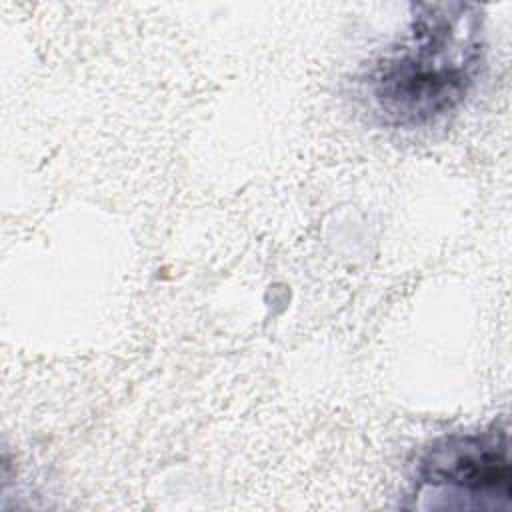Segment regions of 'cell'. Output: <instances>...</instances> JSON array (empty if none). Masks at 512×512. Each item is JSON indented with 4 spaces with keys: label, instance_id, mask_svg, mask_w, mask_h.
<instances>
[{
    "label": "cell",
    "instance_id": "obj_2",
    "mask_svg": "<svg viewBox=\"0 0 512 512\" xmlns=\"http://www.w3.org/2000/svg\"><path fill=\"white\" fill-rule=\"evenodd\" d=\"M416 476L420 490L460 498L462 508L508 506L512 474L506 428L438 438L418 458Z\"/></svg>",
    "mask_w": 512,
    "mask_h": 512
},
{
    "label": "cell",
    "instance_id": "obj_1",
    "mask_svg": "<svg viewBox=\"0 0 512 512\" xmlns=\"http://www.w3.org/2000/svg\"><path fill=\"white\" fill-rule=\"evenodd\" d=\"M484 56L482 6L410 4L406 28L362 76L368 110L390 128H428L464 104L478 82Z\"/></svg>",
    "mask_w": 512,
    "mask_h": 512
}]
</instances>
